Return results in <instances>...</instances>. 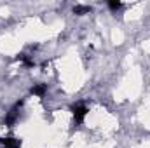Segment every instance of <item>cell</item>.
<instances>
[{
    "label": "cell",
    "instance_id": "6da1fadb",
    "mask_svg": "<svg viewBox=\"0 0 150 148\" xmlns=\"http://www.w3.org/2000/svg\"><path fill=\"white\" fill-rule=\"evenodd\" d=\"M86 115H87V108H86V106H75V108H74L75 122H82Z\"/></svg>",
    "mask_w": 150,
    "mask_h": 148
},
{
    "label": "cell",
    "instance_id": "7a4b0ae2",
    "mask_svg": "<svg viewBox=\"0 0 150 148\" xmlns=\"http://www.w3.org/2000/svg\"><path fill=\"white\" fill-rule=\"evenodd\" d=\"M2 145H4V148H19L21 141L14 140V138H7V140H2Z\"/></svg>",
    "mask_w": 150,
    "mask_h": 148
},
{
    "label": "cell",
    "instance_id": "3957f363",
    "mask_svg": "<svg viewBox=\"0 0 150 148\" xmlns=\"http://www.w3.org/2000/svg\"><path fill=\"white\" fill-rule=\"evenodd\" d=\"M44 92H45V85H44V84L35 85V87L32 89V94H35V96H44Z\"/></svg>",
    "mask_w": 150,
    "mask_h": 148
},
{
    "label": "cell",
    "instance_id": "277c9868",
    "mask_svg": "<svg viewBox=\"0 0 150 148\" xmlns=\"http://www.w3.org/2000/svg\"><path fill=\"white\" fill-rule=\"evenodd\" d=\"M74 12L75 14H87V12H91V9L87 5H77V7H74Z\"/></svg>",
    "mask_w": 150,
    "mask_h": 148
},
{
    "label": "cell",
    "instance_id": "5b68a950",
    "mask_svg": "<svg viewBox=\"0 0 150 148\" xmlns=\"http://www.w3.org/2000/svg\"><path fill=\"white\" fill-rule=\"evenodd\" d=\"M108 7L115 11V9H119V7H120V2H108Z\"/></svg>",
    "mask_w": 150,
    "mask_h": 148
}]
</instances>
